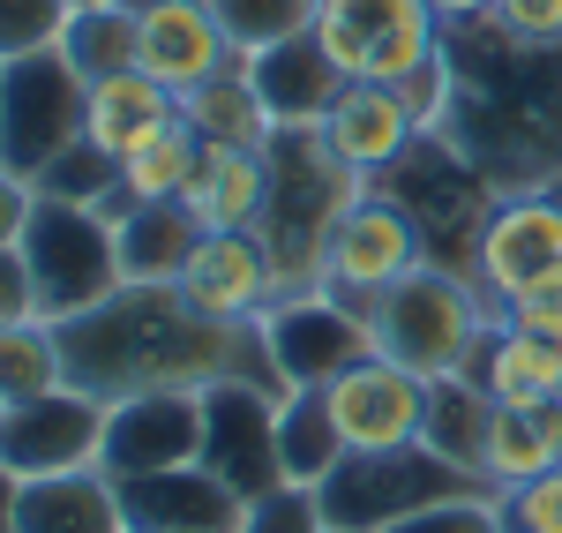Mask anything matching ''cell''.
Returning a JSON list of instances; mask_svg holds the SVG:
<instances>
[{"label": "cell", "mask_w": 562, "mask_h": 533, "mask_svg": "<svg viewBox=\"0 0 562 533\" xmlns=\"http://www.w3.org/2000/svg\"><path fill=\"white\" fill-rule=\"evenodd\" d=\"M68 384L90 399H135V391H211V384H256L285 406L293 384L270 354V331L203 315L180 286H121L98 309L60 323Z\"/></svg>", "instance_id": "cell-1"}, {"label": "cell", "mask_w": 562, "mask_h": 533, "mask_svg": "<svg viewBox=\"0 0 562 533\" xmlns=\"http://www.w3.org/2000/svg\"><path fill=\"white\" fill-rule=\"evenodd\" d=\"M270 158V203H262V248L278 264V301L285 293H315L323 286V256H330V233L352 203L375 188L368 174H352L346 158L330 151L323 129H278L262 143Z\"/></svg>", "instance_id": "cell-2"}, {"label": "cell", "mask_w": 562, "mask_h": 533, "mask_svg": "<svg viewBox=\"0 0 562 533\" xmlns=\"http://www.w3.org/2000/svg\"><path fill=\"white\" fill-rule=\"evenodd\" d=\"M503 323V309L473 286V270H435L420 264L413 278H397L390 293L368 301V331H375V354L413 368L420 384L442 376H465L487 346V331Z\"/></svg>", "instance_id": "cell-3"}, {"label": "cell", "mask_w": 562, "mask_h": 533, "mask_svg": "<svg viewBox=\"0 0 562 533\" xmlns=\"http://www.w3.org/2000/svg\"><path fill=\"white\" fill-rule=\"evenodd\" d=\"M23 264H31V278H38L45 323H68V315L98 309L105 293L128 286V270H121V225L105 219V211L60 203V196H38V203H31Z\"/></svg>", "instance_id": "cell-4"}, {"label": "cell", "mask_w": 562, "mask_h": 533, "mask_svg": "<svg viewBox=\"0 0 562 533\" xmlns=\"http://www.w3.org/2000/svg\"><path fill=\"white\" fill-rule=\"evenodd\" d=\"M487 489L480 474L465 466H450L442 451L428 444H405V451H346V466L323 481V526L338 533H390L397 519H413V511H428L442 496H473Z\"/></svg>", "instance_id": "cell-5"}, {"label": "cell", "mask_w": 562, "mask_h": 533, "mask_svg": "<svg viewBox=\"0 0 562 533\" xmlns=\"http://www.w3.org/2000/svg\"><path fill=\"white\" fill-rule=\"evenodd\" d=\"M315 45L346 84H405L428 60H442L450 31L435 23L428 0H323Z\"/></svg>", "instance_id": "cell-6"}, {"label": "cell", "mask_w": 562, "mask_h": 533, "mask_svg": "<svg viewBox=\"0 0 562 533\" xmlns=\"http://www.w3.org/2000/svg\"><path fill=\"white\" fill-rule=\"evenodd\" d=\"M83 129H90V84L60 60V45L0 68V166L8 174H23L38 188V174L68 143H83Z\"/></svg>", "instance_id": "cell-7"}, {"label": "cell", "mask_w": 562, "mask_h": 533, "mask_svg": "<svg viewBox=\"0 0 562 533\" xmlns=\"http://www.w3.org/2000/svg\"><path fill=\"white\" fill-rule=\"evenodd\" d=\"M473 286L510 309L518 293L562 278V203L548 188H503L487 211H480V233H473Z\"/></svg>", "instance_id": "cell-8"}, {"label": "cell", "mask_w": 562, "mask_h": 533, "mask_svg": "<svg viewBox=\"0 0 562 533\" xmlns=\"http://www.w3.org/2000/svg\"><path fill=\"white\" fill-rule=\"evenodd\" d=\"M420 264H428V233L413 219V203L390 196V188H368L346 219H338V233H330L323 293H346L352 309H368L375 293H390L397 278H413Z\"/></svg>", "instance_id": "cell-9"}, {"label": "cell", "mask_w": 562, "mask_h": 533, "mask_svg": "<svg viewBox=\"0 0 562 533\" xmlns=\"http://www.w3.org/2000/svg\"><path fill=\"white\" fill-rule=\"evenodd\" d=\"M262 331H270V354L285 368V384H330L346 376L352 360L375 354V331H368V309H352L346 293H285L262 309Z\"/></svg>", "instance_id": "cell-10"}, {"label": "cell", "mask_w": 562, "mask_h": 533, "mask_svg": "<svg viewBox=\"0 0 562 533\" xmlns=\"http://www.w3.org/2000/svg\"><path fill=\"white\" fill-rule=\"evenodd\" d=\"M98 451H105V399H90L76 384H60L45 399H23V406L0 413V466L15 481L98 466Z\"/></svg>", "instance_id": "cell-11"}, {"label": "cell", "mask_w": 562, "mask_h": 533, "mask_svg": "<svg viewBox=\"0 0 562 533\" xmlns=\"http://www.w3.org/2000/svg\"><path fill=\"white\" fill-rule=\"evenodd\" d=\"M195 458H203V391H135V399L105 406V451H98V466L113 481L195 466Z\"/></svg>", "instance_id": "cell-12"}, {"label": "cell", "mask_w": 562, "mask_h": 533, "mask_svg": "<svg viewBox=\"0 0 562 533\" xmlns=\"http://www.w3.org/2000/svg\"><path fill=\"white\" fill-rule=\"evenodd\" d=\"M323 391H330V421H338L346 451H405V444H420L428 384H420L413 368L368 354V360H352L346 376H330Z\"/></svg>", "instance_id": "cell-13"}, {"label": "cell", "mask_w": 562, "mask_h": 533, "mask_svg": "<svg viewBox=\"0 0 562 533\" xmlns=\"http://www.w3.org/2000/svg\"><path fill=\"white\" fill-rule=\"evenodd\" d=\"M203 466L248 503L278 489L285 481L278 474V399L256 384H211L203 391Z\"/></svg>", "instance_id": "cell-14"}, {"label": "cell", "mask_w": 562, "mask_h": 533, "mask_svg": "<svg viewBox=\"0 0 562 533\" xmlns=\"http://www.w3.org/2000/svg\"><path fill=\"white\" fill-rule=\"evenodd\" d=\"M240 53L225 38L211 0H135V68H150L166 90H203Z\"/></svg>", "instance_id": "cell-15"}, {"label": "cell", "mask_w": 562, "mask_h": 533, "mask_svg": "<svg viewBox=\"0 0 562 533\" xmlns=\"http://www.w3.org/2000/svg\"><path fill=\"white\" fill-rule=\"evenodd\" d=\"M121 511H128V533H240L248 526V496L225 489L203 458L121 481Z\"/></svg>", "instance_id": "cell-16"}, {"label": "cell", "mask_w": 562, "mask_h": 533, "mask_svg": "<svg viewBox=\"0 0 562 533\" xmlns=\"http://www.w3.org/2000/svg\"><path fill=\"white\" fill-rule=\"evenodd\" d=\"M180 293L203 315L256 323V315L278 301V264H270L262 233H203L195 256H188V270H180Z\"/></svg>", "instance_id": "cell-17"}, {"label": "cell", "mask_w": 562, "mask_h": 533, "mask_svg": "<svg viewBox=\"0 0 562 533\" xmlns=\"http://www.w3.org/2000/svg\"><path fill=\"white\" fill-rule=\"evenodd\" d=\"M323 135H330V151L346 158L352 174H368V180L413 166V151L428 143L420 121L405 113V98L390 84H346L338 106H330V121H323Z\"/></svg>", "instance_id": "cell-18"}, {"label": "cell", "mask_w": 562, "mask_h": 533, "mask_svg": "<svg viewBox=\"0 0 562 533\" xmlns=\"http://www.w3.org/2000/svg\"><path fill=\"white\" fill-rule=\"evenodd\" d=\"M240 68H248V84H256L270 129H323L330 106H338V90H346V76L330 68V53L315 45V31H307V38L270 45V53L240 60Z\"/></svg>", "instance_id": "cell-19"}, {"label": "cell", "mask_w": 562, "mask_h": 533, "mask_svg": "<svg viewBox=\"0 0 562 533\" xmlns=\"http://www.w3.org/2000/svg\"><path fill=\"white\" fill-rule=\"evenodd\" d=\"M15 533H128L121 481H113L105 466L38 474V481L15 489Z\"/></svg>", "instance_id": "cell-20"}, {"label": "cell", "mask_w": 562, "mask_h": 533, "mask_svg": "<svg viewBox=\"0 0 562 533\" xmlns=\"http://www.w3.org/2000/svg\"><path fill=\"white\" fill-rule=\"evenodd\" d=\"M173 203L203 233H256L262 203H270V158L262 151H217V143H203V166L188 174V188Z\"/></svg>", "instance_id": "cell-21"}, {"label": "cell", "mask_w": 562, "mask_h": 533, "mask_svg": "<svg viewBox=\"0 0 562 533\" xmlns=\"http://www.w3.org/2000/svg\"><path fill=\"white\" fill-rule=\"evenodd\" d=\"M180 121V90H166L150 68H121V76H98L90 84V143L113 151V158H135L158 129Z\"/></svg>", "instance_id": "cell-22"}, {"label": "cell", "mask_w": 562, "mask_h": 533, "mask_svg": "<svg viewBox=\"0 0 562 533\" xmlns=\"http://www.w3.org/2000/svg\"><path fill=\"white\" fill-rule=\"evenodd\" d=\"M465 376H473L495 406H555L562 399V346L532 338V331H510V323H495Z\"/></svg>", "instance_id": "cell-23"}, {"label": "cell", "mask_w": 562, "mask_h": 533, "mask_svg": "<svg viewBox=\"0 0 562 533\" xmlns=\"http://www.w3.org/2000/svg\"><path fill=\"white\" fill-rule=\"evenodd\" d=\"M113 225H121V270H128V286H180V270H188L195 241H203V225L188 219L180 203H128Z\"/></svg>", "instance_id": "cell-24"}, {"label": "cell", "mask_w": 562, "mask_h": 533, "mask_svg": "<svg viewBox=\"0 0 562 533\" xmlns=\"http://www.w3.org/2000/svg\"><path fill=\"white\" fill-rule=\"evenodd\" d=\"M338 466H346V436L330 421V391L323 384H301L293 399L278 406V474L293 489H323Z\"/></svg>", "instance_id": "cell-25"}, {"label": "cell", "mask_w": 562, "mask_h": 533, "mask_svg": "<svg viewBox=\"0 0 562 533\" xmlns=\"http://www.w3.org/2000/svg\"><path fill=\"white\" fill-rule=\"evenodd\" d=\"M487 429H495V399L480 391L473 376L428 384V421H420V444L428 451H442L450 466L480 474V466H487ZM480 481H487V474H480Z\"/></svg>", "instance_id": "cell-26"}, {"label": "cell", "mask_w": 562, "mask_h": 533, "mask_svg": "<svg viewBox=\"0 0 562 533\" xmlns=\"http://www.w3.org/2000/svg\"><path fill=\"white\" fill-rule=\"evenodd\" d=\"M180 113H188V129L203 135V143H217V151H262V143L278 135L240 60H233L225 76H211L203 90H188V98H180Z\"/></svg>", "instance_id": "cell-27"}, {"label": "cell", "mask_w": 562, "mask_h": 533, "mask_svg": "<svg viewBox=\"0 0 562 533\" xmlns=\"http://www.w3.org/2000/svg\"><path fill=\"white\" fill-rule=\"evenodd\" d=\"M60 60L98 84V76H121L135 68V0H83L60 31Z\"/></svg>", "instance_id": "cell-28"}, {"label": "cell", "mask_w": 562, "mask_h": 533, "mask_svg": "<svg viewBox=\"0 0 562 533\" xmlns=\"http://www.w3.org/2000/svg\"><path fill=\"white\" fill-rule=\"evenodd\" d=\"M68 384V354H60V323H0V406H23L45 399Z\"/></svg>", "instance_id": "cell-29"}, {"label": "cell", "mask_w": 562, "mask_h": 533, "mask_svg": "<svg viewBox=\"0 0 562 533\" xmlns=\"http://www.w3.org/2000/svg\"><path fill=\"white\" fill-rule=\"evenodd\" d=\"M38 196H60V203H83V211L121 219V211H128V174H121L113 151H98V143L83 135V143H68V151L38 174Z\"/></svg>", "instance_id": "cell-30"}, {"label": "cell", "mask_w": 562, "mask_h": 533, "mask_svg": "<svg viewBox=\"0 0 562 533\" xmlns=\"http://www.w3.org/2000/svg\"><path fill=\"white\" fill-rule=\"evenodd\" d=\"M195 166H203V135L188 129V113H180L173 129H158L135 158H121V174H128V203H173Z\"/></svg>", "instance_id": "cell-31"}, {"label": "cell", "mask_w": 562, "mask_h": 533, "mask_svg": "<svg viewBox=\"0 0 562 533\" xmlns=\"http://www.w3.org/2000/svg\"><path fill=\"white\" fill-rule=\"evenodd\" d=\"M211 8H217V23H225V38H233L240 60H256V53H270V45H285V38H307L315 15H323V0H211Z\"/></svg>", "instance_id": "cell-32"}, {"label": "cell", "mask_w": 562, "mask_h": 533, "mask_svg": "<svg viewBox=\"0 0 562 533\" xmlns=\"http://www.w3.org/2000/svg\"><path fill=\"white\" fill-rule=\"evenodd\" d=\"M68 15H76V0H0V68L31 60V53H53Z\"/></svg>", "instance_id": "cell-33"}, {"label": "cell", "mask_w": 562, "mask_h": 533, "mask_svg": "<svg viewBox=\"0 0 562 533\" xmlns=\"http://www.w3.org/2000/svg\"><path fill=\"white\" fill-rule=\"evenodd\" d=\"M390 533H503V496H495V489L442 496V503H428V511L397 519Z\"/></svg>", "instance_id": "cell-34"}, {"label": "cell", "mask_w": 562, "mask_h": 533, "mask_svg": "<svg viewBox=\"0 0 562 533\" xmlns=\"http://www.w3.org/2000/svg\"><path fill=\"white\" fill-rule=\"evenodd\" d=\"M240 533H323V496L278 481L270 496L248 503V526H240Z\"/></svg>", "instance_id": "cell-35"}, {"label": "cell", "mask_w": 562, "mask_h": 533, "mask_svg": "<svg viewBox=\"0 0 562 533\" xmlns=\"http://www.w3.org/2000/svg\"><path fill=\"white\" fill-rule=\"evenodd\" d=\"M503 533H562V466L525 489H503Z\"/></svg>", "instance_id": "cell-36"}, {"label": "cell", "mask_w": 562, "mask_h": 533, "mask_svg": "<svg viewBox=\"0 0 562 533\" xmlns=\"http://www.w3.org/2000/svg\"><path fill=\"white\" fill-rule=\"evenodd\" d=\"M503 323H510V331H532V338H548V346H562V278L518 293V301L503 309Z\"/></svg>", "instance_id": "cell-37"}, {"label": "cell", "mask_w": 562, "mask_h": 533, "mask_svg": "<svg viewBox=\"0 0 562 533\" xmlns=\"http://www.w3.org/2000/svg\"><path fill=\"white\" fill-rule=\"evenodd\" d=\"M38 309V278H31V264H23V241L15 248H0V323H31Z\"/></svg>", "instance_id": "cell-38"}, {"label": "cell", "mask_w": 562, "mask_h": 533, "mask_svg": "<svg viewBox=\"0 0 562 533\" xmlns=\"http://www.w3.org/2000/svg\"><path fill=\"white\" fill-rule=\"evenodd\" d=\"M31 203H38V188H31L23 174H8V166H0V248H15V241H23Z\"/></svg>", "instance_id": "cell-39"}, {"label": "cell", "mask_w": 562, "mask_h": 533, "mask_svg": "<svg viewBox=\"0 0 562 533\" xmlns=\"http://www.w3.org/2000/svg\"><path fill=\"white\" fill-rule=\"evenodd\" d=\"M428 8H435V23H442V31L458 38V31H473V23H487V8H495V0H428Z\"/></svg>", "instance_id": "cell-40"}, {"label": "cell", "mask_w": 562, "mask_h": 533, "mask_svg": "<svg viewBox=\"0 0 562 533\" xmlns=\"http://www.w3.org/2000/svg\"><path fill=\"white\" fill-rule=\"evenodd\" d=\"M15 489H23V481L0 466V533H15Z\"/></svg>", "instance_id": "cell-41"}, {"label": "cell", "mask_w": 562, "mask_h": 533, "mask_svg": "<svg viewBox=\"0 0 562 533\" xmlns=\"http://www.w3.org/2000/svg\"><path fill=\"white\" fill-rule=\"evenodd\" d=\"M548 196H555V203H562V174H555V180H548Z\"/></svg>", "instance_id": "cell-42"}, {"label": "cell", "mask_w": 562, "mask_h": 533, "mask_svg": "<svg viewBox=\"0 0 562 533\" xmlns=\"http://www.w3.org/2000/svg\"><path fill=\"white\" fill-rule=\"evenodd\" d=\"M323 533H338V526H323Z\"/></svg>", "instance_id": "cell-43"}, {"label": "cell", "mask_w": 562, "mask_h": 533, "mask_svg": "<svg viewBox=\"0 0 562 533\" xmlns=\"http://www.w3.org/2000/svg\"><path fill=\"white\" fill-rule=\"evenodd\" d=\"M0 413H8V406H0Z\"/></svg>", "instance_id": "cell-44"}, {"label": "cell", "mask_w": 562, "mask_h": 533, "mask_svg": "<svg viewBox=\"0 0 562 533\" xmlns=\"http://www.w3.org/2000/svg\"><path fill=\"white\" fill-rule=\"evenodd\" d=\"M76 8H83V0H76Z\"/></svg>", "instance_id": "cell-45"}]
</instances>
